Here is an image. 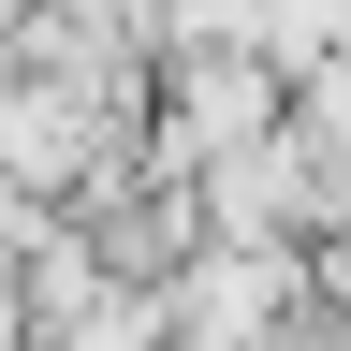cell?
<instances>
[{
    "mask_svg": "<svg viewBox=\"0 0 351 351\" xmlns=\"http://www.w3.org/2000/svg\"><path fill=\"white\" fill-rule=\"evenodd\" d=\"M191 205H205V234H249V249H307L337 219V147L322 132H293V103L249 132V147H219L191 176Z\"/></svg>",
    "mask_w": 351,
    "mask_h": 351,
    "instance_id": "6da1fadb",
    "label": "cell"
},
{
    "mask_svg": "<svg viewBox=\"0 0 351 351\" xmlns=\"http://www.w3.org/2000/svg\"><path fill=\"white\" fill-rule=\"evenodd\" d=\"M29 351H161V307H147V278H103L59 337H29Z\"/></svg>",
    "mask_w": 351,
    "mask_h": 351,
    "instance_id": "7a4b0ae2",
    "label": "cell"
}]
</instances>
